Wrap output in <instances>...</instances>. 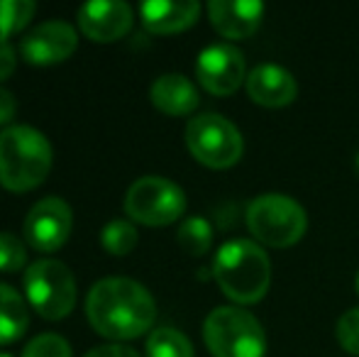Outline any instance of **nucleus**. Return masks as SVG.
Segmentation results:
<instances>
[{
	"label": "nucleus",
	"instance_id": "12",
	"mask_svg": "<svg viewBox=\"0 0 359 357\" xmlns=\"http://www.w3.org/2000/svg\"><path fill=\"white\" fill-rule=\"evenodd\" d=\"M79 27L93 42H115L133 27V8L123 0H90L79 10Z\"/></svg>",
	"mask_w": 359,
	"mask_h": 357
},
{
	"label": "nucleus",
	"instance_id": "1",
	"mask_svg": "<svg viewBox=\"0 0 359 357\" xmlns=\"http://www.w3.org/2000/svg\"><path fill=\"white\" fill-rule=\"evenodd\" d=\"M86 316L95 333L103 338L130 340L151 328L156 318V304L140 281L108 276L88 291Z\"/></svg>",
	"mask_w": 359,
	"mask_h": 357
},
{
	"label": "nucleus",
	"instance_id": "6",
	"mask_svg": "<svg viewBox=\"0 0 359 357\" xmlns=\"http://www.w3.org/2000/svg\"><path fill=\"white\" fill-rule=\"evenodd\" d=\"M25 294L42 318L62 321L76 306V279L59 260H37L25 271Z\"/></svg>",
	"mask_w": 359,
	"mask_h": 357
},
{
	"label": "nucleus",
	"instance_id": "27",
	"mask_svg": "<svg viewBox=\"0 0 359 357\" xmlns=\"http://www.w3.org/2000/svg\"><path fill=\"white\" fill-rule=\"evenodd\" d=\"M83 357H140L133 348H125V345H100V348L88 350Z\"/></svg>",
	"mask_w": 359,
	"mask_h": 357
},
{
	"label": "nucleus",
	"instance_id": "15",
	"mask_svg": "<svg viewBox=\"0 0 359 357\" xmlns=\"http://www.w3.org/2000/svg\"><path fill=\"white\" fill-rule=\"evenodd\" d=\"M201 5L196 0H147L140 5L142 25L154 34H174L198 20Z\"/></svg>",
	"mask_w": 359,
	"mask_h": 357
},
{
	"label": "nucleus",
	"instance_id": "30",
	"mask_svg": "<svg viewBox=\"0 0 359 357\" xmlns=\"http://www.w3.org/2000/svg\"><path fill=\"white\" fill-rule=\"evenodd\" d=\"M357 169H359V154H357Z\"/></svg>",
	"mask_w": 359,
	"mask_h": 357
},
{
	"label": "nucleus",
	"instance_id": "24",
	"mask_svg": "<svg viewBox=\"0 0 359 357\" xmlns=\"http://www.w3.org/2000/svg\"><path fill=\"white\" fill-rule=\"evenodd\" d=\"M337 343L345 348V353L359 357V309H350L340 316L335 325Z\"/></svg>",
	"mask_w": 359,
	"mask_h": 357
},
{
	"label": "nucleus",
	"instance_id": "25",
	"mask_svg": "<svg viewBox=\"0 0 359 357\" xmlns=\"http://www.w3.org/2000/svg\"><path fill=\"white\" fill-rule=\"evenodd\" d=\"M15 67H18V59H15L13 44H10L5 37H0V81L13 76Z\"/></svg>",
	"mask_w": 359,
	"mask_h": 357
},
{
	"label": "nucleus",
	"instance_id": "18",
	"mask_svg": "<svg viewBox=\"0 0 359 357\" xmlns=\"http://www.w3.org/2000/svg\"><path fill=\"white\" fill-rule=\"evenodd\" d=\"M147 357H194V345L181 330L156 328L147 338Z\"/></svg>",
	"mask_w": 359,
	"mask_h": 357
},
{
	"label": "nucleus",
	"instance_id": "22",
	"mask_svg": "<svg viewBox=\"0 0 359 357\" xmlns=\"http://www.w3.org/2000/svg\"><path fill=\"white\" fill-rule=\"evenodd\" d=\"M22 357H72L69 343L57 333H42L34 340H29L22 350Z\"/></svg>",
	"mask_w": 359,
	"mask_h": 357
},
{
	"label": "nucleus",
	"instance_id": "16",
	"mask_svg": "<svg viewBox=\"0 0 359 357\" xmlns=\"http://www.w3.org/2000/svg\"><path fill=\"white\" fill-rule=\"evenodd\" d=\"M149 98L166 115H191L198 108V90L184 74H164L149 88Z\"/></svg>",
	"mask_w": 359,
	"mask_h": 357
},
{
	"label": "nucleus",
	"instance_id": "19",
	"mask_svg": "<svg viewBox=\"0 0 359 357\" xmlns=\"http://www.w3.org/2000/svg\"><path fill=\"white\" fill-rule=\"evenodd\" d=\"M179 245L194 257H201L210 250L213 245V228L205 218L194 215V218H186L179 228Z\"/></svg>",
	"mask_w": 359,
	"mask_h": 357
},
{
	"label": "nucleus",
	"instance_id": "10",
	"mask_svg": "<svg viewBox=\"0 0 359 357\" xmlns=\"http://www.w3.org/2000/svg\"><path fill=\"white\" fill-rule=\"evenodd\" d=\"M196 76L201 86L213 95H232L242 83L245 76V57L232 44H210L198 54L196 62Z\"/></svg>",
	"mask_w": 359,
	"mask_h": 357
},
{
	"label": "nucleus",
	"instance_id": "11",
	"mask_svg": "<svg viewBox=\"0 0 359 357\" xmlns=\"http://www.w3.org/2000/svg\"><path fill=\"white\" fill-rule=\"evenodd\" d=\"M76 29L64 20H49L27 32L20 42V54L27 64L37 67H49L69 59L76 52Z\"/></svg>",
	"mask_w": 359,
	"mask_h": 357
},
{
	"label": "nucleus",
	"instance_id": "3",
	"mask_svg": "<svg viewBox=\"0 0 359 357\" xmlns=\"http://www.w3.org/2000/svg\"><path fill=\"white\" fill-rule=\"evenodd\" d=\"M54 162L49 140L29 125L0 133V184L8 191H29L47 179Z\"/></svg>",
	"mask_w": 359,
	"mask_h": 357
},
{
	"label": "nucleus",
	"instance_id": "21",
	"mask_svg": "<svg viewBox=\"0 0 359 357\" xmlns=\"http://www.w3.org/2000/svg\"><path fill=\"white\" fill-rule=\"evenodd\" d=\"M100 243L110 255L123 257V255L133 252L137 245V230L130 220H110L100 233Z\"/></svg>",
	"mask_w": 359,
	"mask_h": 357
},
{
	"label": "nucleus",
	"instance_id": "20",
	"mask_svg": "<svg viewBox=\"0 0 359 357\" xmlns=\"http://www.w3.org/2000/svg\"><path fill=\"white\" fill-rule=\"evenodd\" d=\"M34 13L37 5L32 0H0V37L8 39L10 34L25 29Z\"/></svg>",
	"mask_w": 359,
	"mask_h": 357
},
{
	"label": "nucleus",
	"instance_id": "5",
	"mask_svg": "<svg viewBox=\"0 0 359 357\" xmlns=\"http://www.w3.org/2000/svg\"><path fill=\"white\" fill-rule=\"evenodd\" d=\"M247 228L269 248H291L306 235L308 215L286 194H262L247 206Z\"/></svg>",
	"mask_w": 359,
	"mask_h": 357
},
{
	"label": "nucleus",
	"instance_id": "13",
	"mask_svg": "<svg viewBox=\"0 0 359 357\" xmlns=\"http://www.w3.org/2000/svg\"><path fill=\"white\" fill-rule=\"evenodd\" d=\"M210 25L227 39H245L259 29L264 5L257 0H213L208 5Z\"/></svg>",
	"mask_w": 359,
	"mask_h": 357
},
{
	"label": "nucleus",
	"instance_id": "8",
	"mask_svg": "<svg viewBox=\"0 0 359 357\" xmlns=\"http://www.w3.org/2000/svg\"><path fill=\"white\" fill-rule=\"evenodd\" d=\"M186 210V194L179 184L164 177H142L128 189L125 213L142 225H169Z\"/></svg>",
	"mask_w": 359,
	"mask_h": 357
},
{
	"label": "nucleus",
	"instance_id": "7",
	"mask_svg": "<svg viewBox=\"0 0 359 357\" xmlns=\"http://www.w3.org/2000/svg\"><path fill=\"white\" fill-rule=\"evenodd\" d=\"M186 144L201 164L210 169H227L240 162L245 142L235 125L215 113H205L186 125Z\"/></svg>",
	"mask_w": 359,
	"mask_h": 357
},
{
	"label": "nucleus",
	"instance_id": "4",
	"mask_svg": "<svg viewBox=\"0 0 359 357\" xmlns=\"http://www.w3.org/2000/svg\"><path fill=\"white\" fill-rule=\"evenodd\" d=\"M203 338L213 357H264L262 323L240 306H217L203 323Z\"/></svg>",
	"mask_w": 359,
	"mask_h": 357
},
{
	"label": "nucleus",
	"instance_id": "29",
	"mask_svg": "<svg viewBox=\"0 0 359 357\" xmlns=\"http://www.w3.org/2000/svg\"><path fill=\"white\" fill-rule=\"evenodd\" d=\"M0 357H13V355H8V353H0Z\"/></svg>",
	"mask_w": 359,
	"mask_h": 357
},
{
	"label": "nucleus",
	"instance_id": "2",
	"mask_svg": "<svg viewBox=\"0 0 359 357\" xmlns=\"http://www.w3.org/2000/svg\"><path fill=\"white\" fill-rule=\"evenodd\" d=\"M217 286L235 304H257L271 284V262L252 240H230L213 260Z\"/></svg>",
	"mask_w": 359,
	"mask_h": 357
},
{
	"label": "nucleus",
	"instance_id": "14",
	"mask_svg": "<svg viewBox=\"0 0 359 357\" xmlns=\"http://www.w3.org/2000/svg\"><path fill=\"white\" fill-rule=\"evenodd\" d=\"M247 93L264 108H284L298 95V83L288 69L279 64H259L247 76Z\"/></svg>",
	"mask_w": 359,
	"mask_h": 357
},
{
	"label": "nucleus",
	"instance_id": "17",
	"mask_svg": "<svg viewBox=\"0 0 359 357\" xmlns=\"http://www.w3.org/2000/svg\"><path fill=\"white\" fill-rule=\"evenodd\" d=\"M29 325V309L25 299L8 284H0V345L15 343Z\"/></svg>",
	"mask_w": 359,
	"mask_h": 357
},
{
	"label": "nucleus",
	"instance_id": "9",
	"mask_svg": "<svg viewBox=\"0 0 359 357\" xmlns=\"http://www.w3.org/2000/svg\"><path fill=\"white\" fill-rule=\"evenodd\" d=\"M74 228V213L59 196L42 198L29 208L25 218V240L39 252H57L69 240Z\"/></svg>",
	"mask_w": 359,
	"mask_h": 357
},
{
	"label": "nucleus",
	"instance_id": "26",
	"mask_svg": "<svg viewBox=\"0 0 359 357\" xmlns=\"http://www.w3.org/2000/svg\"><path fill=\"white\" fill-rule=\"evenodd\" d=\"M15 113H18V103H15V95L8 88L0 86V125L13 123Z\"/></svg>",
	"mask_w": 359,
	"mask_h": 357
},
{
	"label": "nucleus",
	"instance_id": "28",
	"mask_svg": "<svg viewBox=\"0 0 359 357\" xmlns=\"http://www.w3.org/2000/svg\"><path fill=\"white\" fill-rule=\"evenodd\" d=\"M355 286H357V294H359V271H357V279H355Z\"/></svg>",
	"mask_w": 359,
	"mask_h": 357
},
{
	"label": "nucleus",
	"instance_id": "23",
	"mask_svg": "<svg viewBox=\"0 0 359 357\" xmlns=\"http://www.w3.org/2000/svg\"><path fill=\"white\" fill-rule=\"evenodd\" d=\"M27 262V250L22 240L15 238L13 233H0V271H20Z\"/></svg>",
	"mask_w": 359,
	"mask_h": 357
}]
</instances>
